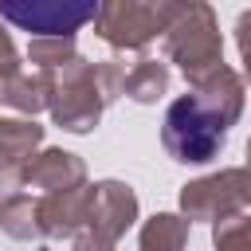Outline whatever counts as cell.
I'll return each instance as SVG.
<instances>
[{
	"mask_svg": "<svg viewBox=\"0 0 251 251\" xmlns=\"http://www.w3.org/2000/svg\"><path fill=\"white\" fill-rule=\"evenodd\" d=\"M94 12L98 0H0V16L27 35H71Z\"/></svg>",
	"mask_w": 251,
	"mask_h": 251,
	"instance_id": "2",
	"label": "cell"
},
{
	"mask_svg": "<svg viewBox=\"0 0 251 251\" xmlns=\"http://www.w3.org/2000/svg\"><path fill=\"white\" fill-rule=\"evenodd\" d=\"M227 137V118H220L208 98H180L165 114V145L176 161H212Z\"/></svg>",
	"mask_w": 251,
	"mask_h": 251,
	"instance_id": "1",
	"label": "cell"
}]
</instances>
